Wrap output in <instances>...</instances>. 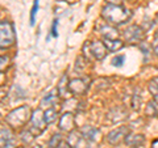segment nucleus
I'll list each match as a JSON object with an SVG mask.
<instances>
[{
    "instance_id": "20",
    "label": "nucleus",
    "mask_w": 158,
    "mask_h": 148,
    "mask_svg": "<svg viewBox=\"0 0 158 148\" xmlns=\"http://www.w3.org/2000/svg\"><path fill=\"white\" fill-rule=\"evenodd\" d=\"M149 91L152 93L153 98H154V101L158 103V77L150 80V83H149Z\"/></svg>"
},
{
    "instance_id": "8",
    "label": "nucleus",
    "mask_w": 158,
    "mask_h": 148,
    "mask_svg": "<svg viewBox=\"0 0 158 148\" xmlns=\"http://www.w3.org/2000/svg\"><path fill=\"white\" fill-rule=\"evenodd\" d=\"M90 53H91V55L95 56V59H98V60H103L108 53V49L104 43H102L99 41H94L90 43Z\"/></svg>"
},
{
    "instance_id": "21",
    "label": "nucleus",
    "mask_w": 158,
    "mask_h": 148,
    "mask_svg": "<svg viewBox=\"0 0 158 148\" xmlns=\"http://www.w3.org/2000/svg\"><path fill=\"white\" fill-rule=\"evenodd\" d=\"M157 105L158 103L154 101V102H149L146 106V110H145V114L149 115V117H156L158 115V110H157Z\"/></svg>"
},
{
    "instance_id": "15",
    "label": "nucleus",
    "mask_w": 158,
    "mask_h": 148,
    "mask_svg": "<svg viewBox=\"0 0 158 148\" xmlns=\"http://www.w3.org/2000/svg\"><path fill=\"white\" fill-rule=\"evenodd\" d=\"M58 97L59 96H57L56 95V91H53V92H50L48 96H45L41 100V107H54V105L57 103V101H58Z\"/></svg>"
},
{
    "instance_id": "27",
    "label": "nucleus",
    "mask_w": 158,
    "mask_h": 148,
    "mask_svg": "<svg viewBox=\"0 0 158 148\" xmlns=\"http://www.w3.org/2000/svg\"><path fill=\"white\" fill-rule=\"evenodd\" d=\"M153 50H154V54H156V55L158 56V37L154 39V41H153Z\"/></svg>"
},
{
    "instance_id": "26",
    "label": "nucleus",
    "mask_w": 158,
    "mask_h": 148,
    "mask_svg": "<svg viewBox=\"0 0 158 148\" xmlns=\"http://www.w3.org/2000/svg\"><path fill=\"white\" fill-rule=\"evenodd\" d=\"M57 26H58V20H54V22H53V28H52V36H53V37H57V36H58Z\"/></svg>"
},
{
    "instance_id": "29",
    "label": "nucleus",
    "mask_w": 158,
    "mask_h": 148,
    "mask_svg": "<svg viewBox=\"0 0 158 148\" xmlns=\"http://www.w3.org/2000/svg\"><path fill=\"white\" fill-rule=\"evenodd\" d=\"M110 4H117V6H120V3H121V0H107Z\"/></svg>"
},
{
    "instance_id": "5",
    "label": "nucleus",
    "mask_w": 158,
    "mask_h": 148,
    "mask_svg": "<svg viewBox=\"0 0 158 148\" xmlns=\"http://www.w3.org/2000/svg\"><path fill=\"white\" fill-rule=\"evenodd\" d=\"M142 38H144V29L138 25H131L124 30L125 42H129V43L141 42Z\"/></svg>"
},
{
    "instance_id": "12",
    "label": "nucleus",
    "mask_w": 158,
    "mask_h": 148,
    "mask_svg": "<svg viewBox=\"0 0 158 148\" xmlns=\"http://www.w3.org/2000/svg\"><path fill=\"white\" fill-rule=\"evenodd\" d=\"M57 92H58V96L62 97V98H69L70 96V89H69V77L67 75H63L61 77V80L58 83V88H57Z\"/></svg>"
},
{
    "instance_id": "30",
    "label": "nucleus",
    "mask_w": 158,
    "mask_h": 148,
    "mask_svg": "<svg viewBox=\"0 0 158 148\" xmlns=\"http://www.w3.org/2000/svg\"><path fill=\"white\" fill-rule=\"evenodd\" d=\"M152 148H158V139H156L152 143Z\"/></svg>"
},
{
    "instance_id": "1",
    "label": "nucleus",
    "mask_w": 158,
    "mask_h": 148,
    "mask_svg": "<svg viewBox=\"0 0 158 148\" xmlns=\"http://www.w3.org/2000/svg\"><path fill=\"white\" fill-rule=\"evenodd\" d=\"M102 17L110 25H121V24L129 21V18L132 17V12L124 7L117 6V4H108L103 8Z\"/></svg>"
},
{
    "instance_id": "7",
    "label": "nucleus",
    "mask_w": 158,
    "mask_h": 148,
    "mask_svg": "<svg viewBox=\"0 0 158 148\" xmlns=\"http://www.w3.org/2000/svg\"><path fill=\"white\" fill-rule=\"evenodd\" d=\"M88 88V80L86 79H73V80L69 81V89H70L71 95H83Z\"/></svg>"
},
{
    "instance_id": "28",
    "label": "nucleus",
    "mask_w": 158,
    "mask_h": 148,
    "mask_svg": "<svg viewBox=\"0 0 158 148\" xmlns=\"http://www.w3.org/2000/svg\"><path fill=\"white\" fill-rule=\"evenodd\" d=\"M57 148H73V147H71V144L69 142H62Z\"/></svg>"
},
{
    "instance_id": "17",
    "label": "nucleus",
    "mask_w": 158,
    "mask_h": 148,
    "mask_svg": "<svg viewBox=\"0 0 158 148\" xmlns=\"http://www.w3.org/2000/svg\"><path fill=\"white\" fill-rule=\"evenodd\" d=\"M116 110H117L116 115H115V114H110V115H108L112 122H120V121L127 119L128 115H127V113L124 111V109H123V107H116Z\"/></svg>"
},
{
    "instance_id": "11",
    "label": "nucleus",
    "mask_w": 158,
    "mask_h": 148,
    "mask_svg": "<svg viewBox=\"0 0 158 148\" xmlns=\"http://www.w3.org/2000/svg\"><path fill=\"white\" fill-rule=\"evenodd\" d=\"M15 140L13 135L6 126H2V148H13Z\"/></svg>"
},
{
    "instance_id": "24",
    "label": "nucleus",
    "mask_w": 158,
    "mask_h": 148,
    "mask_svg": "<svg viewBox=\"0 0 158 148\" xmlns=\"http://www.w3.org/2000/svg\"><path fill=\"white\" fill-rule=\"evenodd\" d=\"M38 4H40V0H34L32 11H31V25H33V24H34V17H36V13L38 11Z\"/></svg>"
},
{
    "instance_id": "10",
    "label": "nucleus",
    "mask_w": 158,
    "mask_h": 148,
    "mask_svg": "<svg viewBox=\"0 0 158 148\" xmlns=\"http://www.w3.org/2000/svg\"><path fill=\"white\" fill-rule=\"evenodd\" d=\"M81 132L86 139L91 140V142H96L99 138H100V130H98L96 127H94V126H83Z\"/></svg>"
},
{
    "instance_id": "4",
    "label": "nucleus",
    "mask_w": 158,
    "mask_h": 148,
    "mask_svg": "<svg viewBox=\"0 0 158 148\" xmlns=\"http://www.w3.org/2000/svg\"><path fill=\"white\" fill-rule=\"evenodd\" d=\"M31 123H32V127L31 130L34 135H38L46 129V121H45V113H42L40 109L34 110L32 113V118H31Z\"/></svg>"
},
{
    "instance_id": "25",
    "label": "nucleus",
    "mask_w": 158,
    "mask_h": 148,
    "mask_svg": "<svg viewBox=\"0 0 158 148\" xmlns=\"http://www.w3.org/2000/svg\"><path fill=\"white\" fill-rule=\"evenodd\" d=\"M124 60H125V56L124 55H117L112 59V66L115 67H121L124 64Z\"/></svg>"
},
{
    "instance_id": "14",
    "label": "nucleus",
    "mask_w": 158,
    "mask_h": 148,
    "mask_svg": "<svg viewBox=\"0 0 158 148\" xmlns=\"http://www.w3.org/2000/svg\"><path fill=\"white\" fill-rule=\"evenodd\" d=\"M99 33L104 37V39H117L118 37V32L111 25H102L99 29Z\"/></svg>"
},
{
    "instance_id": "3",
    "label": "nucleus",
    "mask_w": 158,
    "mask_h": 148,
    "mask_svg": "<svg viewBox=\"0 0 158 148\" xmlns=\"http://www.w3.org/2000/svg\"><path fill=\"white\" fill-rule=\"evenodd\" d=\"M16 42V33H15V26L11 21L3 20L0 22V46L2 49L9 47Z\"/></svg>"
},
{
    "instance_id": "19",
    "label": "nucleus",
    "mask_w": 158,
    "mask_h": 148,
    "mask_svg": "<svg viewBox=\"0 0 158 148\" xmlns=\"http://www.w3.org/2000/svg\"><path fill=\"white\" fill-rule=\"evenodd\" d=\"M57 117H58V113H57V110L54 109V107H49V109L45 110V121H46L48 125L53 123L54 121L57 119Z\"/></svg>"
},
{
    "instance_id": "2",
    "label": "nucleus",
    "mask_w": 158,
    "mask_h": 148,
    "mask_svg": "<svg viewBox=\"0 0 158 148\" xmlns=\"http://www.w3.org/2000/svg\"><path fill=\"white\" fill-rule=\"evenodd\" d=\"M31 118H32L31 107L27 106V105H23V106H20L17 109H15L9 113V114L6 117V122H7V125L13 127V129H19V127L25 125Z\"/></svg>"
},
{
    "instance_id": "16",
    "label": "nucleus",
    "mask_w": 158,
    "mask_h": 148,
    "mask_svg": "<svg viewBox=\"0 0 158 148\" xmlns=\"http://www.w3.org/2000/svg\"><path fill=\"white\" fill-rule=\"evenodd\" d=\"M104 45L107 46L108 51H117L120 50V49L124 46V43H123L120 39H104Z\"/></svg>"
},
{
    "instance_id": "18",
    "label": "nucleus",
    "mask_w": 158,
    "mask_h": 148,
    "mask_svg": "<svg viewBox=\"0 0 158 148\" xmlns=\"http://www.w3.org/2000/svg\"><path fill=\"white\" fill-rule=\"evenodd\" d=\"M140 105H141V95H140V91L136 89V93H133L131 98V107L133 110H138Z\"/></svg>"
},
{
    "instance_id": "13",
    "label": "nucleus",
    "mask_w": 158,
    "mask_h": 148,
    "mask_svg": "<svg viewBox=\"0 0 158 148\" xmlns=\"http://www.w3.org/2000/svg\"><path fill=\"white\" fill-rule=\"evenodd\" d=\"M144 142H145V136L141 134H129L125 138L127 146L132 148H138L140 146L144 144Z\"/></svg>"
},
{
    "instance_id": "9",
    "label": "nucleus",
    "mask_w": 158,
    "mask_h": 148,
    "mask_svg": "<svg viewBox=\"0 0 158 148\" xmlns=\"http://www.w3.org/2000/svg\"><path fill=\"white\" fill-rule=\"evenodd\" d=\"M59 129L65 132H71L75 129V117L73 113H65L59 119Z\"/></svg>"
},
{
    "instance_id": "6",
    "label": "nucleus",
    "mask_w": 158,
    "mask_h": 148,
    "mask_svg": "<svg viewBox=\"0 0 158 148\" xmlns=\"http://www.w3.org/2000/svg\"><path fill=\"white\" fill-rule=\"evenodd\" d=\"M128 135H129V129H128L127 126H121V127H118V129L111 131L110 134H108L107 139L112 146H117L121 140H125V138Z\"/></svg>"
},
{
    "instance_id": "22",
    "label": "nucleus",
    "mask_w": 158,
    "mask_h": 148,
    "mask_svg": "<svg viewBox=\"0 0 158 148\" xmlns=\"http://www.w3.org/2000/svg\"><path fill=\"white\" fill-rule=\"evenodd\" d=\"M34 138H36V135H34L31 130H25V131L21 132V140H23V143H27V144H29V143H32L34 140Z\"/></svg>"
},
{
    "instance_id": "23",
    "label": "nucleus",
    "mask_w": 158,
    "mask_h": 148,
    "mask_svg": "<svg viewBox=\"0 0 158 148\" xmlns=\"http://www.w3.org/2000/svg\"><path fill=\"white\" fill-rule=\"evenodd\" d=\"M62 143V136H61V134H54L53 136H52V139L49 140V143H48V146H49V148H57L59 144Z\"/></svg>"
}]
</instances>
